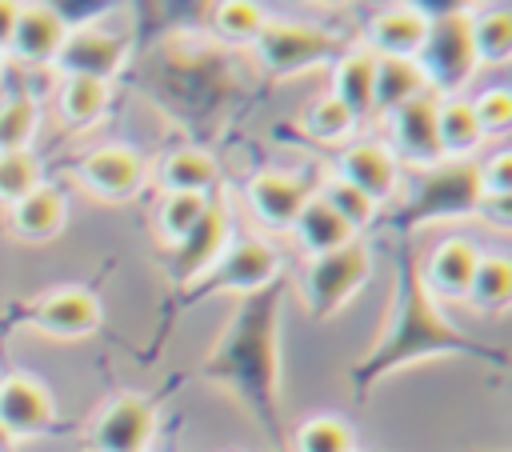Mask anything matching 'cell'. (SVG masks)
Here are the masks:
<instances>
[{
	"instance_id": "3",
	"label": "cell",
	"mask_w": 512,
	"mask_h": 452,
	"mask_svg": "<svg viewBox=\"0 0 512 452\" xmlns=\"http://www.w3.org/2000/svg\"><path fill=\"white\" fill-rule=\"evenodd\" d=\"M416 8L428 16V32L416 52V68L428 84V96L436 100L464 96V88L480 72L472 36H468V4H436V8L416 4Z\"/></svg>"
},
{
	"instance_id": "11",
	"label": "cell",
	"mask_w": 512,
	"mask_h": 452,
	"mask_svg": "<svg viewBox=\"0 0 512 452\" xmlns=\"http://www.w3.org/2000/svg\"><path fill=\"white\" fill-rule=\"evenodd\" d=\"M340 180H348L352 188H360L380 212L384 204H396L404 196V168L396 164V156L388 152L384 140H348L336 152V168Z\"/></svg>"
},
{
	"instance_id": "18",
	"label": "cell",
	"mask_w": 512,
	"mask_h": 452,
	"mask_svg": "<svg viewBox=\"0 0 512 452\" xmlns=\"http://www.w3.org/2000/svg\"><path fill=\"white\" fill-rule=\"evenodd\" d=\"M64 36H68V28L60 24L52 4H20L16 32H12L4 56H12L24 68H52L64 48Z\"/></svg>"
},
{
	"instance_id": "39",
	"label": "cell",
	"mask_w": 512,
	"mask_h": 452,
	"mask_svg": "<svg viewBox=\"0 0 512 452\" xmlns=\"http://www.w3.org/2000/svg\"><path fill=\"white\" fill-rule=\"evenodd\" d=\"M16 16H20V4L16 0H0V56L8 52V40L16 32Z\"/></svg>"
},
{
	"instance_id": "31",
	"label": "cell",
	"mask_w": 512,
	"mask_h": 452,
	"mask_svg": "<svg viewBox=\"0 0 512 452\" xmlns=\"http://www.w3.org/2000/svg\"><path fill=\"white\" fill-rule=\"evenodd\" d=\"M316 196H320V200H324V204H328V208H332V212H336V216H340L356 236H364V232L384 216V212H380V208H376L360 188H352V184H348V180H340L336 172H328V176H324V184H316Z\"/></svg>"
},
{
	"instance_id": "40",
	"label": "cell",
	"mask_w": 512,
	"mask_h": 452,
	"mask_svg": "<svg viewBox=\"0 0 512 452\" xmlns=\"http://www.w3.org/2000/svg\"><path fill=\"white\" fill-rule=\"evenodd\" d=\"M0 452H16V440H12L4 428H0Z\"/></svg>"
},
{
	"instance_id": "4",
	"label": "cell",
	"mask_w": 512,
	"mask_h": 452,
	"mask_svg": "<svg viewBox=\"0 0 512 452\" xmlns=\"http://www.w3.org/2000/svg\"><path fill=\"white\" fill-rule=\"evenodd\" d=\"M476 204H480L476 160H440L432 168L412 172L408 196L400 200V212L392 216V224L400 228V236H412L416 228H428V224L476 216Z\"/></svg>"
},
{
	"instance_id": "24",
	"label": "cell",
	"mask_w": 512,
	"mask_h": 452,
	"mask_svg": "<svg viewBox=\"0 0 512 452\" xmlns=\"http://www.w3.org/2000/svg\"><path fill=\"white\" fill-rule=\"evenodd\" d=\"M468 36L480 68H504L512 60V8L468 4Z\"/></svg>"
},
{
	"instance_id": "16",
	"label": "cell",
	"mask_w": 512,
	"mask_h": 452,
	"mask_svg": "<svg viewBox=\"0 0 512 452\" xmlns=\"http://www.w3.org/2000/svg\"><path fill=\"white\" fill-rule=\"evenodd\" d=\"M128 60V36L92 24V28H76L64 36V48L56 56V72L60 76H88V80H112Z\"/></svg>"
},
{
	"instance_id": "9",
	"label": "cell",
	"mask_w": 512,
	"mask_h": 452,
	"mask_svg": "<svg viewBox=\"0 0 512 452\" xmlns=\"http://www.w3.org/2000/svg\"><path fill=\"white\" fill-rule=\"evenodd\" d=\"M232 232H236V224H232V200H228V192H212L204 216L196 220V228L184 240H176V244L164 248L168 276L180 288H188L200 272H208L216 264V256L224 252V244L232 240Z\"/></svg>"
},
{
	"instance_id": "8",
	"label": "cell",
	"mask_w": 512,
	"mask_h": 452,
	"mask_svg": "<svg viewBox=\"0 0 512 452\" xmlns=\"http://www.w3.org/2000/svg\"><path fill=\"white\" fill-rule=\"evenodd\" d=\"M156 436V404L144 392H116L84 428L88 452H148Z\"/></svg>"
},
{
	"instance_id": "6",
	"label": "cell",
	"mask_w": 512,
	"mask_h": 452,
	"mask_svg": "<svg viewBox=\"0 0 512 452\" xmlns=\"http://www.w3.org/2000/svg\"><path fill=\"white\" fill-rule=\"evenodd\" d=\"M372 280V244L368 236L348 240L324 256H308L300 268V304L312 320H332L348 308V300Z\"/></svg>"
},
{
	"instance_id": "30",
	"label": "cell",
	"mask_w": 512,
	"mask_h": 452,
	"mask_svg": "<svg viewBox=\"0 0 512 452\" xmlns=\"http://www.w3.org/2000/svg\"><path fill=\"white\" fill-rule=\"evenodd\" d=\"M288 452H356V428L332 412L308 416L288 436Z\"/></svg>"
},
{
	"instance_id": "29",
	"label": "cell",
	"mask_w": 512,
	"mask_h": 452,
	"mask_svg": "<svg viewBox=\"0 0 512 452\" xmlns=\"http://www.w3.org/2000/svg\"><path fill=\"white\" fill-rule=\"evenodd\" d=\"M300 128H304V136L308 140H316V144H328V148H344L352 136H356V128H360V120L336 100V96H316V100H308V108L300 112Z\"/></svg>"
},
{
	"instance_id": "12",
	"label": "cell",
	"mask_w": 512,
	"mask_h": 452,
	"mask_svg": "<svg viewBox=\"0 0 512 452\" xmlns=\"http://www.w3.org/2000/svg\"><path fill=\"white\" fill-rule=\"evenodd\" d=\"M384 128H388V152L396 156L400 168H432L440 164V140H436V96H416L408 100L404 108L388 112L384 116Z\"/></svg>"
},
{
	"instance_id": "37",
	"label": "cell",
	"mask_w": 512,
	"mask_h": 452,
	"mask_svg": "<svg viewBox=\"0 0 512 452\" xmlns=\"http://www.w3.org/2000/svg\"><path fill=\"white\" fill-rule=\"evenodd\" d=\"M476 184L480 196H512V152L496 148L488 156H476Z\"/></svg>"
},
{
	"instance_id": "23",
	"label": "cell",
	"mask_w": 512,
	"mask_h": 452,
	"mask_svg": "<svg viewBox=\"0 0 512 452\" xmlns=\"http://www.w3.org/2000/svg\"><path fill=\"white\" fill-rule=\"evenodd\" d=\"M436 140L444 160H476L484 156V132L476 124V112L468 96H444L436 100Z\"/></svg>"
},
{
	"instance_id": "25",
	"label": "cell",
	"mask_w": 512,
	"mask_h": 452,
	"mask_svg": "<svg viewBox=\"0 0 512 452\" xmlns=\"http://www.w3.org/2000/svg\"><path fill=\"white\" fill-rule=\"evenodd\" d=\"M428 84L416 68V60L408 56H376V76H372V116H388L396 108H404L408 100L424 96Z\"/></svg>"
},
{
	"instance_id": "41",
	"label": "cell",
	"mask_w": 512,
	"mask_h": 452,
	"mask_svg": "<svg viewBox=\"0 0 512 452\" xmlns=\"http://www.w3.org/2000/svg\"><path fill=\"white\" fill-rule=\"evenodd\" d=\"M0 68H4V56H0Z\"/></svg>"
},
{
	"instance_id": "14",
	"label": "cell",
	"mask_w": 512,
	"mask_h": 452,
	"mask_svg": "<svg viewBox=\"0 0 512 452\" xmlns=\"http://www.w3.org/2000/svg\"><path fill=\"white\" fill-rule=\"evenodd\" d=\"M72 172H76V180L92 192V196H100V200H132L140 188H144V180H148V172H144V160L128 148V144H100V148H88L76 164H72Z\"/></svg>"
},
{
	"instance_id": "33",
	"label": "cell",
	"mask_w": 512,
	"mask_h": 452,
	"mask_svg": "<svg viewBox=\"0 0 512 452\" xmlns=\"http://www.w3.org/2000/svg\"><path fill=\"white\" fill-rule=\"evenodd\" d=\"M40 128V104L32 92H8L0 100V152H28Z\"/></svg>"
},
{
	"instance_id": "2",
	"label": "cell",
	"mask_w": 512,
	"mask_h": 452,
	"mask_svg": "<svg viewBox=\"0 0 512 452\" xmlns=\"http://www.w3.org/2000/svg\"><path fill=\"white\" fill-rule=\"evenodd\" d=\"M432 356H472V360H488L492 368L508 364V356L500 348L480 344L476 336H468L460 324L448 320L444 304L432 300L424 280H420L412 236H400L396 240V276H392L388 320H384L380 336L372 340V348L348 368V388L364 404L384 376H392L408 364L432 360Z\"/></svg>"
},
{
	"instance_id": "36",
	"label": "cell",
	"mask_w": 512,
	"mask_h": 452,
	"mask_svg": "<svg viewBox=\"0 0 512 452\" xmlns=\"http://www.w3.org/2000/svg\"><path fill=\"white\" fill-rule=\"evenodd\" d=\"M468 104H472V112H476V124H480L484 140H488V136L500 140V136L512 128V92H508V88H500V84L480 88L476 96H468Z\"/></svg>"
},
{
	"instance_id": "34",
	"label": "cell",
	"mask_w": 512,
	"mask_h": 452,
	"mask_svg": "<svg viewBox=\"0 0 512 452\" xmlns=\"http://www.w3.org/2000/svg\"><path fill=\"white\" fill-rule=\"evenodd\" d=\"M204 208H208V196H192V192H164V196H160V204H156V232H160L164 248H168V244H176V240H184V236L196 228V220L204 216Z\"/></svg>"
},
{
	"instance_id": "27",
	"label": "cell",
	"mask_w": 512,
	"mask_h": 452,
	"mask_svg": "<svg viewBox=\"0 0 512 452\" xmlns=\"http://www.w3.org/2000/svg\"><path fill=\"white\" fill-rule=\"evenodd\" d=\"M112 100V84L104 80H88V76H60L56 88V116L68 128H92Z\"/></svg>"
},
{
	"instance_id": "42",
	"label": "cell",
	"mask_w": 512,
	"mask_h": 452,
	"mask_svg": "<svg viewBox=\"0 0 512 452\" xmlns=\"http://www.w3.org/2000/svg\"><path fill=\"white\" fill-rule=\"evenodd\" d=\"M356 452H360V448H356Z\"/></svg>"
},
{
	"instance_id": "21",
	"label": "cell",
	"mask_w": 512,
	"mask_h": 452,
	"mask_svg": "<svg viewBox=\"0 0 512 452\" xmlns=\"http://www.w3.org/2000/svg\"><path fill=\"white\" fill-rule=\"evenodd\" d=\"M156 184L164 192H192V196H212L220 192V164L208 148L200 144H184L172 148L160 168H156Z\"/></svg>"
},
{
	"instance_id": "5",
	"label": "cell",
	"mask_w": 512,
	"mask_h": 452,
	"mask_svg": "<svg viewBox=\"0 0 512 452\" xmlns=\"http://www.w3.org/2000/svg\"><path fill=\"white\" fill-rule=\"evenodd\" d=\"M280 280V248L264 232H232L224 252L208 272H200L184 292V300L208 296H252Z\"/></svg>"
},
{
	"instance_id": "7",
	"label": "cell",
	"mask_w": 512,
	"mask_h": 452,
	"mask_svg": "<svg viewBox=\"0 0 512 452\" xmlns=\"http://www.w3.org/2000/svg\"><path fill=\"white\" fill-rule=\"evenodd\" d=\"M344 48L348 44L320 24L276 20V16H268V24L260 28V36L252 44V52L268 76H296V72H308L316 64H332Z\"/></svg>"
},
{
	"instance_id": "1",
	"label": "cell",
	"mask_w": 512,
	"mask_h": 452,
	"mask_svg": "<svg viewBox=\"0 0 512 452\" xmlns=\"http://www.w3.org/2000/svg\"><path fill=\"white\" fill-rule=\"evenodd\" d=\"M284 276L252 296H240L228 324L212 340L200 360V376L228 392L248 420L264 432L276 452H288L284 404H280V308H284Z\"/></svg>"
},
{
	"instance_id": "22",
	"label": "cell",
	"mask_w": 512,
	"mask_h": 452,
	"mask_svg": "<svg viewBox=\"0 0 512 452\" xmlns=\"http://www.w3.org/2000/svg\"><path fill=\"white\" fill-rule=\"evenodd\" d=\"M64 220H68V200H64V192H60L56 184H48V180L8 208L12 232H16L20 240H28V244L52 240V236L64 228Z\"/></svg>"
},
{
	"instance_id": "35",
	"label": "cell",
	"mask_w": 512,
	"mask_h": 452,
	"mask_svg": "<svg viewBox=\"0 0 512 452\" xmlns=\"http://www.w3.org/2000/svg\"><path fill=\"white\" fill-rule=\"evenodd\" d=\"M40 184H44V168H40L32 148L28 152H0V204L4 208L24 200Z\"/></svg>"
},
{
	"instance_id": "19",
	"label": "cell",
	"mask_w": 512,
	"mask_h": 452,
	"mask_svg": "<svg viewBox=\"0 0 512 452\" xmlns=\"http://www.w3.org/2000/svg\"><path fill=\"white\" fill-rule=\"evenodd\" d=\"M424 32H428V16L416 4H384L368 20L364 48H372L376 56H408V60H416V52L424 44Z\"/></svg>"
},
{
	"instance_id": "13",
	"label": "cell",
	"mask_w": 512,
	"mask_h": 452,
	"mask_svg": "<svg viewBox=\"0 0 512 452\" xmlns=\"http://www.w3.org/2000/svg\"><path fill=\"white\" fill-rule=\"evenodd\" d=\"M0 428L16 444L48 436L56 428V400H52V392L36 376H28V372L0 376Z\"/></svg>"
},
{
	"instance_id": "20",
	"label": "cell",
	"mask_w": 512,
	"mask_h": 452,
	"mask_svg": "<svg viewBox=\"0 0 512 452\" xmlns=\"http://www.w3.org/2000/svg\"><path fill=\"white\" fill-rule=\"evenodd\" d=\"M372 76H376V52L364 44H348L332 60L328 96H336L356 120H368L372 116Z\"/></svg>"
},
{
	"instance_id": "17",
	"label": "cell",
	"mask_w": 512,
	"mask_h": 452,
	"mask_svg": "<svg viewBox=\"0 0 512 452\" xmlns=\"http://www.w3.org/2000/svg\"><path fill=\"white\" fill-rule=\"evenodd\" d=\"M476 264H480V248H476L468 236H440V240L424 252V260H416L428 296L440 300V304H444V300H464Z\"/></svg>"
},
{
	"instance_id": "26",
	"label": "cell",
	"mask_w": 512,
	"mask_h": 452,
	"mask_svg": "<svg viewBox=\"0 0 512 452\" xmlns=\"http://www.w3.org/2000/svg\"><path fill=\"white\" fill-rule=\"evenodd\" d=\"M292 236H296V244H300V252L304 256H324V252H332V248H344L348 240H356V232L312 192V200L296 212V220H292V228H288Z\"/></svg>"
},
{
	"instance_id": "15",
	"label": "cell",
	"mask_w": 512,
	"mask_h": 452,
	"mask_svg": "<svg viewBox=\"0 0 512 452\" xmlns=\"http://www.w3.org/2000/svg\"><path fill=\"white\" fill-rule=\"evenodd\" d=\"M312 192H316V184L304 180L300 172L268 168V172L248 176V184H244V204H248V212H252L264 228L288 232L292 220H296V212L312 200Z\"/></svg>"
},
{
	"instance_id": "32",
	"label": "cell",
	"mask_w": 512,
	"mask_h": 452,
	"mask_svg": "<svg viewBox=\"0 0 512 452\" xmlns=\"http://www.w3.org/2000/svg\"><path fill=\"white\" fill-rule=\"evenodd\" d=\"M208 12H212L208 24L224 44H256L260 28L268 24V8L252 0H224V4H212Z\"/></svg>"
},
{
	"instance_id": "10",
	"label": "cell",
	"mask_w": 512,
	"mask_h": 452,
	"mask_svg": "<svg viewBox=\"0 0 512 452\" xmlns=\"http://www.w3.org/2000/svg\"><path fill=\"white\" fill-rule=\"evenodd\" d=\"M16 324L32 328V332H44L52 340H80V336L100 328V300H96V292L76 288V284L52 288V292L20 304Z\"/></svg>"
},
{
	"instance_id": "38",
	"label": "cell",
	"mask_w": 512,
	"mask_h": 452,
	"mask_svg": "<svg viewBox=\"0 0 512 452\" xmlns=\"http://www.w3.org/2000/svg\"><path fill=\"white\" fill-rule=\"evenodd\" d=\"M512 196H480V204H476V216L484 220V224H492L496 232H508V224H512Z\"/></svg>"
},
{
	"instance_id": "28",
	"label": "cell",
	"mask_w": 512,
	"mask_h": 452,
	"mask_svg": "<svg viewBox=\"0 0 512 452\" xmlns=\"http://www.w3.org/2000/svg\"><path fill=\"white\" fill-rule=\"evenodd\" d=\"M512 300V260L500 252H480V264L472 272V284L464 292V304H472L476 312L500 316Z\"/></svg>"
}]
</instances>
